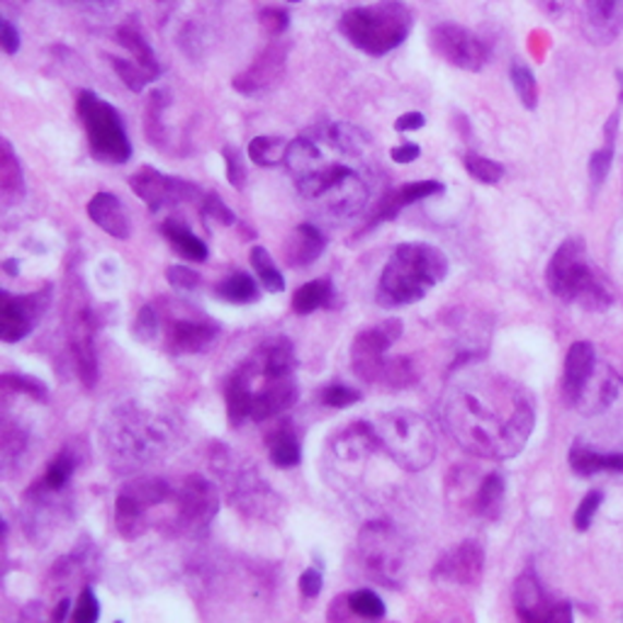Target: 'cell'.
<instances>
[{"label": "cell", "mask_w": 623, "mask_h": 623, "mask_svg": "<svg viewBox=\"0 0 623 623\" xmlns=\"http://www.w3.org/2000/svg\"><path fill=\"white\" fill-rule=\"evenodd\" d=\"M482 354H468L451 366V380L439 405L441 424L472 456L514 458L531 439L534 403L512 380L475 368Z\"/></svg>", "instance_id": "obj_1"}, {"label": "cell", "mask_w": 623, "mask_h": 623, "mask_svg": "<svg viewBox=\"0 0 623 623\" xmlns=\"http://www.w3.org/2000/svg\"><path fill=\"white\" fill-rule=\"evenodd\" d=\"M285 166L300 197L322 219L346 221L371 200V136L356 124L326 122L300 134L288 146Z\"/></svg>", "instance_id": "obj_2"}, {"label": "cell", "mask_w": 623, "mask_h": 623, "mask_svg": "<svg viewBox=\"0 0 623 623\" xmlns=\"http://www.w3.org/2000/svg\"><path fill=\"white\" fill-rule=\"evenodd\" d=\"M295 371L298 356L285 336H273L253 348L225 383L229 424L241 427L249 419L261 424L298 405L300 387Z\"/></svg>", "instance_id": "obj_3"}, {"label": "cell", "mask_w": 623, "mask_h": 623, "mask_svg": "<svg viewBox=\"0 0 623 623\" xmlns=\"http://www.w3.org/2000/svg\"><path fill=\"white\" fill-rule=\"evenodd\" d=\"M103 446L115 472H136L178 451L181 427L164 411L140 405L115 407L103 424Z\"/></svg>", "instance_id": "obj_4"}, {"label": "cell", "mask_w": 623, "mask_h": 623, "mask_svg": "<svg viewBox=\"0 0 623 623\" xmlns=\"http://www.w3.org/2000/svg\"><path fill=\"white\" fill-rule=\"evenodd\" d=\"M448 278V259L443 251L424 244V241H407L390 253L383 273H380L375 300L380 308L397 310L417 304Z\"/></svg>", "instance_id": "obj_5"}, {"label": "cell", "mask_w": 623, "mask_h": 623, "mask_svg": "<svg viewBox=\"0 0 623 623\" xmlns=\"http://www.w3.org/2000/svg\"><path fill=\"white\" fill-rule=\"evenodd\" d=\"M415 27V13L403 0H375L371 5L346 10L339 29L351 47L380 59L405 45Z\"/></svg>", "instance_id": "obj_6"}, {"label": "cell", "mask_w": 623, "mask_h": 623, "mask_svg": "<svg viewBox=\"0 0 623 623\" xmlns=\"http://www.w3.org/2000/svg\"><path fill=\"white\" fill-rule=\"evenodd\" d=\"M546 285L555 298L575 302L589 312H604L614 302L597 271L589 266L583 237H570L558 247L546 268Z\"/></svg>", "instance_id": "obj_7"}, {"label": "cell", "mask_w": 623, "mask_h": 623, "mask_svg": "<svg viewBox=\"0 0 623 623\" xmlns=\"http://www.w3.org/2000/svg\"><path fill=\"white\" fill-rule=\"evenodd\" d=\"M380 448L393 458L399 468L419 472L429 468L436 458V434L429 421L411 409H395L380 415L373 421Z\"/></svg>", "instance_id": "obj_8"}, {"label": "cell", "mask_w": 623, "mask_h": 623, "mask_svg": "<svg viewBox=\"0 0 623 623\" xmlns=\"http://www.w3.org/2000/svg\"><path fill=\"white\" fill-rule=\"evenodd\" d=\"M213 470L227 484V500L231 506L256 522H278L285 512V502L271 484L261 478L256 466H237L227 446H213Z\"/></svg>", "instance_id": "obj_9"}, {"label": "cell", "mask_w": 623, "mask_h": 623, "mask_svg": "<svg viewBox=\"0 0 623 623\" xmlns=\"http://www.w3.org/2000/svg\"><path fill=\"white\" fill-rule=\"evenodd\" d=\"M79 120L86 130L93 156L105 164H127L132 158V142L127 136L122 115L112 103L93 91H81L76 98Z\"/></svg>", "instance_id": "obj_10"}, {"label": "cell", "mask_w": 623, "mask_h": 623, "mask_svg": "<svg viewBox=\"0 0 623 623\" xmlns=\"http://www.w3.org/2000/svg\"><path fill=\"white\" fill-rule=\"evenodd\" d=\"M407 541L385 522L366 524L358 534V558L366 575L383 587H399L405 573Z\"/></svg>", "instance_id": "obj_11"}, {"label": "cell", "mask_w": 623, "mask_h": 623, "mask_svg": "<svg viewBox=\"0 0 623 623\" xmlns=\"http://www.w3.org/2000/svg\"><path fill=\"white\" fill-rule=\"evenodd\" d=\"M173 488L161 478H140L127 482L115 500V529L124 541H136L152 526V510L171 502Z\"/></svg>", "instance_id": "obj_12"}, {"label": "cell", "mask_w": 623, "mask_h": 623, "mask_svg": "<svg viewBox=\"0 0 623 623\" xmlns=\"http://www.w3.org/2000/svg\"><path fill=\"white\" fill-rule=\"evenodd\" d=\"M158 314H161V334L164 346L168 354L173 356H195L205 354L209 346L217 342L219 324L215 320L197 310L185 308V304H176L171 308L166 300L158 302Z\"/></svg>", "instance_id": "obj_13"}, {"label": "cell", "mask_w": 623, "mask_h": 623, "mask_svg": "<svg viewBox=\"0 0 623 623\" xmlns=\"http://www.w3.org/2000/svg\"><path fill=\"white\" fill-rule=\"evenodd\" d=\"M176 516L173 531L188 538H205L219 512V492L203 475H188L181 488L173 490Z\"/></svg>", "instance_id": "obj_14"}, {"label": "cell", "mask_w": 623, "mask_h": 623, "mask_svg": "<svg viewBox=\"0 0 623 623\" xmlns=\"http://www.w3.org/2000/svg\"><path fill=\"white\" fill-rule=\"evenodd\" d=\"M115 41L127 51V57H110V63L118 79L132 93H142L149 83L161 76V63L156 59L149 39L144 37L140 25L124 23L115 32Z\"/></svg>", "instance_id": "obj_15"}, {"label": "cell", "mask_w": 623, "mask_h": 623, "mask_svg": "<svg viewBox=\"0 0 623 623\" xmlns=\"http://www.w3.org/2000/svg\"><path fill=\"white\" fill-rule=\"evenodd\" d=\"M403 332V320L390 316V320L371 326V330H363L356 336L351 344V368L358 380H363L366 385H378V375L383 371L387 358L385 354L399 342Z\"/></svg>", "instance_id": "obj_16"}, {"label": "cell", "mask_w": 623, "mask_h": 623, "mask_svg": "<svg viewBox=\"0 0 623 623\" xmlns=\"http://www.w3.org/2000/svg\"><path fill=\"white\" fill-rule=\"evenodd\" d=\"M431 49L463 71H480L490 61V47L472 29L456 23H439L431 29Z\"/></svg>", "instance_id": "obj_17"}, {"label": "cell", "mask_w": 623, "mask_h": 623, "mask_svg": "<svg viewBox=\"0 0 623 623\" xmlns=\"http://www.w3.org/2000/svg\"><path fill=\"white\" fill-rule=\"evenodd\" d=\"M130 188L154 215L164 213L168 207L193 203V200L200 195L197 185L183 181V178L156 171L154 166H142L140 171H134L130 176Z\"/></svg>", "instance_id": "obj_18"}, {"label": "cell", "mask_w": 623, "mask_h": 623, "mask_svg": "<svg viewBox=\"0 0 623 623\" xmlns=\"http://www.w3.org/2000/svg\"><path fill=\"white\" fill-rule=\"evenodd\" d=\"M49 290L51 288L29 295H10L8 290H0V339L5 344L27 339L49 308Z\"/></svg>", "instance_id": "obj_19"}, {"label": "cell", "mask_w": 623, "mask_h": 623, "mask_svg": "<svg viewBox=\"0 0 623 623\" xmlns=\"http://www.w3.org/2000/svg\"><path fill=\"white\" fill-rule=\"evenodd\" d=\"M100 330V322L86 302H73L69 310V346L76 361V373L81 383L88 390L98 383V351H95V332Z\"/></svg>", "instance_id": "obj_20"}, {"label": "cell", "mask_w": 623, "mask_h": 623, "mask_svg": "<svg viewBox=\"0 0 623 623\" xmlns=\"http://www.w3.org/2000/svg\"><path fill=\"white\" fill-rule=\"evenodd\" d=\"M288 51H290L288 39L283 35L273 37L268 41V47L249 63V69L241 71L239 76L231 81V86H235L237 93L247 95V98H259V95L271 93L285 76Z\"/></svg>", "instance_id": "obj_21"}, {"label": "cell", "mask_w": 623, "mask_h": 623, "mask_svg": "<svg viewBox=\"0 0 623 623\" xmlns=\"http://www.w3.org/2000/svg\"><path fill=\"white\" fill-rule=\"evenodd\" d=\"M514 609L516 616L529 623L573 621V609H570V604H565V601H558L555 604V601L548 599L541 587V579L536 577L534 570H526L514 583Z\"/></svg>", "instance_id": "obj_22"}, {"label": "cell", "mask_w": 623, "mask_h": 623, "mask_svg": "<svg viewBox=\"0 0 623 623\" xmlns=\"http://www.w3.org/2000/svg\"><path fill=\"white\" fill-rule=\"evenodd\" d=\"M482 573H484L482 546L478 541H463L439 558L434 570H431V579L443 585L475 587L482 579Z\"/></svg>", "instance_id": "obj_23"}, {"label": "cell", "mask_w": 623, "mask_h": 623, "mask_svg": "<svg viewBox=\"0 0 623 623\" xmlns=\"http://www.w3.org/2000/svg\"><path fill=\"white\" fill-rule=\"evenodd\" d=\"M443 190L446 188H443V183L439 181H411V183L387 190V193L375 203L373 213L371 217H368L361 235H366L368 229H375L378 225H385V221H393L407 205H415L419 203V200L441 195Z\"/></svg>", "instance_id": "obj_24"}, {"label": "cell", "mask_w": 623, "mask_h": 623, "mask_svg": "<svg viewBox=\"0 0 623 623\" xmlns=\"http://www.w3.org/2000/svg\"><path fill=\"white\" fill-rule=\"evenodd\" d=\"M597 351L589 342H577L570 346L565 356V373H563V395L570 405H577L583 399L589 380L595 375Z\"/></svg>", "instance_id": "obj_25"}, {"label": "cell", "mask_w": 623, "mask_h": 623, "mask_svg": "<svg viewBox=\"0 0 623 623\" xmlns=\"http://www.w3.org/2000/svg\"><path fill=\"white\" fill-rule=\"evenodd\" d=\"M587 37L597 45L616 41L623 32V0H583Z\"/></svg>", "instance_id": "obj_26"}, {"label": "cell", "mask_w": 623, "mask_h": 623, "mask_svg": "<svg viewBox=\"0 0 623 623\" xmlns=\"http://www.w3.org/2000/svg\"><path fill=\"white\" fill-rule=\"evenodd\" d=\"M324 249H326L324 231L312 225V221H302V225L295 227L288 241H285L283 259L290 268H308L322 256Z\"/></svg>", "instance_id": "obj_27"}, {"label": "cell", "mask_w": 623, "mask_h": 623, "mask_svg": "<svg viewBox=\"0 0 623 623\" xmlns=\"http://www.w3.org/2000/svg\"><path fill=\"white\" fill-rule=\"evenodd\" d=\"M88 217L93 225H98L105 235H110L112 239L127 241L132 235L130 215L122 205V200L112 193H95L88 203Z\"/></svg>", "instance_id": "obj_28"}, {"label": "cell", "mask_w": 623, "mask_h": 623, "mask_svg": "<svg viewBox=\"0 0 623 623\" xmlns=\"http://www.w3.org/2000/svg\"><path fill=\"white\" fill-rule=\"evenodd\" d=\"M570 468L583 478L597 472H623V453H597L575 441L570 448Z\"/></svg>", "instance_id": "obj_29"}, {"label": "cell", "mask_w": 623, "mask_h": 623, "mask_svg": "<svg viewBox=\"0 0 623 623\" xmlns=\"http://www.w3.org/2000/svg\"><path fill=\"white\" fill-rule=\"evenodd\" d=\"M295 427L290 421H283L276 429L271 431L266 436V446H268V458L276 468H298L300 460H302V448H300V441L295 436Z\"/></svg>", "instance_id": "obj_30"}, {"label": "cell", "mask_w": 623, "mask_h": 623, "mask_svg": "<svg viewBox=\"0 0 623 623\" xmlns=\"http://www.w3.org/2000/svg\"><path fill=\"white\" fill-rule=\"evenodd\" d=\"M0 193H3V205L20 203L25 197L23 164L8 140L0 142Z\"/></svg>", "instance_id": "obj_31"}, {"label": "cell", "mask_w": 623, "mask_h": 623, "mask_svg": "<svg viewBox=\"0 0 623 623\" xmlns=\"http://www.w3.org/2000/svg\"><path fill=\"white\" fill-rule=\"evenodd\" d=\"M79 468V458H76V451H73L71 446L63 448L59 456H55V460L49 463L45 475L32 484L29 490H35V492H47V494H59L67 490V484L71 482L73 478V472H76Z\"/></svg>", "instance_id": "obj_32"}, {"label": "cell", "mask_w": 623, "mask_h": 623, "mask_svg": "<svg viewBox=\"0 0 623 623\" xmlns=\"http://www.w3.org/2000/svg\"><path fill=\"white\" fill-rule=\"evenodd\" d=\"M161 235L168 239V244L181 253L185 261H193V263L207 261V253H209L207 244L185 227V221L176 219V217L164 219Z\"/></svg>", "instance_id": "obj_33"}, {"label": "cell", "mask_w": 623, "mask_h": 623, "mask_svg": "<svg viewBox=\"0 0 623 623\" xmlns=\"http://www.w3.org/2000/svg\"><path fill=\"white\" fill-rule=\"evenodd\" d=\"M504 494H506L504 478L500 472H490L488 478H482L478 492H475L472 512L484 522L500 519L502 506H504Z\"/></svg>", "instance_id": "obj_34"}, {"label": "cell", "mask_w": 623, "mask_h": 623, "mask_svg": "<svg viewBox=\"0 0 623 623\" xmlns=\"http://www.w3.org/2000/svg\"><path fill=\"white\" fill-rule=\"evenodd\" d=\"M419 383V368L415 358L409 356H393L385 358L383 371L378 375V387L385 390H407Z\"/></svg>", "instance_id": "obj_35"}, {"label": "cell", "mask_w": 623, "mask_h": 623, "mask_svg": "<svg viewBox=\"0 0 623 623\" xmlns=\"http://www.w3.org/2000/svg\"><path fill=\"white\" fill-rule=\"evenodd\" d=\"M217 298L225 300L229 304H251V302H259L261 300V292H259V283L253 280V276L244 271H235L229 273L225 280L217 283Z\"/></svg>", "instance_id": "obj_36"}, {"label": "cell", "mask_w": 623, "mask_h": 623, "mask_svg": "<svg viewBox=\"0 0 623 623\" xmlns=\"http://www.w3.org/2000/svg\"><path fill=\"white\" fill-rule=\"evenodd\" d=\"M332 300H334V285L332 280H310L304 283L302 288H298L292 298V310L295 314H312L322 308H332Z\"/></svg>", "instance_id": "obj_37"}, {"label": "cell", "mask_w": 623, "mask_h": 623, "mask_svg": "<svg viewBox=\"0 0 623 623\" xmlns=\"http://www.w3.org/2000/svg\"><path fill=\"white\" fill-rule=\"evenodd\" d=\"M290 142H285L278 134H261L253 136L249 144V158L261 168H271L285 164V154H288Z\"/></svg>", "instance_id": "obj_38"}, {"label": "cell", "mask_w": 623, "mask_h": 623, "mask_svg": "<svg viewBox=\"0 0 623 623\" xmlns=\"http://www.w3.org/2000/svg\"><path fill=\"white\" fill-rule=\"evenodd\" d=\"M616 127H619V115H611V120L607 122V144L601 146L599 152L589 158V181L592 188H599L607 181V176L611 171V164H614V152H616Z\"/></svg>", "instance_id": "obj_39"}, {"label": "cell", "mask_w": 623, "mask_h": 623, "mask_svg": "<svg viewBox=\"0 0 623 623\" xmlns=\"http://www.w3.org/2000/svg\"><path fill=\"white\" fill-rule=\"evenodd\" d=\"M249 261H251V268L256 273V278L261 280L263 288L268 292H283L285 290V278L283 273L276 268V263H273L271 253L263 249V247H253L249 253Z\"/></svg>", "instance_id": "obj_40"}, {"label": "cell", "mask_w": 623, "mask_h": 623, "mask_svg": "<svg viewBox=\"0 0 623 623\" xmlns=\"http://www.w3.org/2000/svg\"><path fill=\"white\" fill-rule=\"evenodd\" d=\"M510 79H512V86L519 95V100L526 110H534L538 105V83L534 71L526 67L522 59H514L512 67H510Z\"/></svg>", "instance_id": "obj_41"}, {"label": "cell", "mask_w": 623, "mask_h": 623, "mask_svg": "<svg viewBox=\"0 0 623 623\" xmlns=\"http://www.w3.org/2000/svg\"><path fill=\"white\" fill-rule=\"evenodd\" d=\"M463 166L478 183L498 185L504 178V166L500 161H492L488 156H480L478 152L463 154Z\"/></svg>", "instance_id": "obj_42"}, {"label": "cell", "mask_w": 623, "mask_h": 623, "mask_svg": "<svg viewBox=\"0 0 623 623\" xmlns=\"http://www.w3.org/2000/svg\"><path fill=\"white\" fill-rule=\"evenodd\" d=\"M0 387H3L5 393L27 395V397H32V399H37V403H47V399H49V390H47V385L41 383V380L29 378V375L3 373V378H0Z\"/></svg>", "instance_id": "obj_43"}, {"label": "cell", "mask_w": 623, "mask_h": 623, "mask_svg": "<svg viewBox=\"0 0 623 623\" xmlns=\"http://www.w3.org/2000/svg\"><path fill=\"white\" fill-rule=\"evenodd\" d=\"M348 604H351V611L358 619L378 621L385 616V601L373 589H356V592L348 595Z\"/></svg>", "instance_id": "obj_44"}, {"label": "cell", "mask_w": 623, "mask_h": 623, "mask_svg": "<svg viewBox=\"0 0 623 623\" xmlns=\"http://www.w3.org/2000/svg\"><path fill=\"white\" fill-rule=\"evenodd\" d=\"M161 334V314H158V304H144L134 320V339L142 344H152Z\"/></svg>", "instance_id": "obj_45"}, {"label": "cell", "mask_w": 623, "mask_h": 623, "mask_svg": "<svg viewBox=\"0 0 623 623\" xmlns=\"http://www.w3.org/2000/svg\"><path fill=\"white\" fill-rule=\"evenodd\" d=\"M25 431L5 421L3 424V441H0V456H3V466L10 468L20 458V453L25 448Z\"/></svg>", "instance_id": "obj_46"}, {"label": "cell", "mask_w": 623, "mask_h": 623, "mask_svg": "<svg viewBox=\"0 0 623 623\" xmlns=\"http://www.w3.org/2000/svg\"><path fill=\"white\" fill-rule=\"evenodd\" d=\"M200 209H203V217H205V219H213L215 225H221V227L237 225L235 209H231L217 193H207V195L203 197V207H200Z\"/></svg>", "instance_id": "obj_47"}, {"label": "cell", "mask_w": 623, "mask_h": 623, "mask_svg": "<svg viewBox=\"0 0 623 623\" xmlns=\"http://www.w3.org/2000/svg\"><path fill=\"white\" fill-rule=\"evenodd\" d=\"M221 156H225L229 185L235 188V190H244V188H247V181H249L247 166H244V156L239 154L237 146H225V152H221Z\"/></svg>", "instance_id": "obj_48"}, {"label": "cell", "mask_w": 623, "mask_h": 623, "mask_svg": "<svg viewBox=\"0 0 623 623\" xmlns=\"http://www.w3.org/2000/svg\"><path fill=\"white\" fill-rule=\"evenodd\" d=\"M361 393L354 387H346V385H330L322 390V405L324 407H332V409H344V407H351L356 403H361Z\"/></svg>", "instance_id": "obj_49"}, {"label": "cell", "mask_w": 623, "mask_h": 623, "mask_svg": "<svg viewBox=\"0 0 623 623\" xmlns=\"http://www.w3.org/2000/svg\"><path fill=\"white\" fill-rule=\"evenodd\" d=\"M601 500H604V494H601L599 490H592V492L585 494V500L579 502V506L575 510V516H573V524H575L577 531L589 529V524L595 522V514L599 512Z\"/></svg>", "instance_id": "obj_50"}, {"label": "cell", "mask_w": 623, "mask_h": 623, "mask_svg": "<svg viewBox=\"0 0 623 623\" xmlns=\"http://www.w3.org/2000/svg\"><path fill=\"white\" fill-rule=\"evenodd\" d=\"M71 619L76 621V623H93V621L100 619V601H98V597L93 595L91 585H86V587L81 589L76 609H73Z\"/></svg>", "instance_id": "obj_51"}, {"label": "cell", "mask_w": 623, "mask_h": 623, "mask_svg": "<svg viewBox=\"0 0 623 623\" xmlns=\"http://www.w3.org/2000/svg\"><path fill=\"white\" fill-rule=\"evenodd\" d=\"M166 280L178 292H190V290H195L197 285H200L197 273L185 268V266H168L166 268Z\"/></svg>", "instance_id": "obj_52"}, {"label": "cell", "mask_w": 623, "mask_h": 623, "mask_svg": "<svg viewBox=\"0 0 623 623\" xmlns=\"http://www.w3.org/2000/svg\"><path fill=\"white\" fill-rule=\"evenodd\" d=\"M261 25L268 29L271 37H280V35H285V32H288L290 17H288V13H285V10L266 8V10H263V13H261Z\"/></svg>", "instance_id": "obj_53"}, {"label": "cell", "mask_w": 623, "mask_h": 623, "mask_svg": "<svg viewBox=\"0 0 623 623\" xmlns=\"http://www.w3.org/2000/svg\"><path fill=\"white\" fill-rule=\"evenodd\" d=\"M300 595L304 599H316L322 595V587H324V577H322V570L320 567H308L304 573L300 575Z\"/></svg>", "instance_id": "obj_54"}, {"label": "cell", "mask_w": 623, "mask_h": 623, "mask_svg": "<svg viewBox=\"0 0 623 623\" xmlns=\"http://www.w3.org/2000/svg\"><path fill=\"white\" fill-rule=\"evenodd\" d=\"M0 47L8 57H15L20 51V32L15 29V25L10 23V20H3L0 23Z\"/></svg>", "instance_id": "obj_55"}, {"label": "cell", "mask_w": 623, "mask_h": 623, "mask_svg": "<svg viewBox=\"0 0 623 623\" xmlns=\"http://www.w3.org/2000/svg\"><path fill=\"white\" fill-rule=\"evenodd\" d=\"M427 124V118L421 112L417 110H411V112H405V115H399V118L395 120V130L397 132H417L421 130V127Z\"/></svg>", "instance_id": "obj_56"}, {"label": "cell", "mask_w": 623, "mask_h": 623, "mask_svg": "<svg viewBox=\"0 0 623 623\" xmlns=\"http://www.w3.org/2000/svg\"><path fill=\"white\" fill-rule=\"evenodd\" d=\"M419 156H421V149H419V144H415V142H405V144H399V146H395L393 152H390V158H393L395 164H411V161H417Z\"/></svg>", "instance_id": "obj_57"}, {"label": "cell", "mask_w": 623, "mask_h": 623, "mask_svg": "<svg viewBox=\"0 0 623 623\" xmlns=\"http://www.w3.org/2000/svg\"><path fill=\"white\" fill-rule=\"evenodd\" d=\"M348 614H354V611H351V604H348V595H346V597H339V599L334 601L332 609H330V619L332 621H344Z\"/></svg>", "instance_id": "obj_58"}, {"label": "cell", "mask_w": 623, "mask_h": 623, "mask_svg": "<svg viewBox=\"0 0 623 623\" xmlns=\"http://www.w3.org/2000/svg\"><path fill=\"white\" fill-rule=\"evenodd\" d=\"M536 3L541 5L551 17H558V15L565 13L567 5H570V0H536Z\"/></svg>", "instance_id": "obj_59"}, {"label": "cell", "mask_w": 623, "mask_h": 623, "mask_svg": "<svg viewBox=\"0 0 623 623\" xmlns=\"http://www.w3.org/2000/svg\"><path fill=\"white\" fill-rule=\"evenodd\" d=\"M69 609H71V601H69L67 597H63V599L59 601V604L55 607V611H51V621H63V619H67V616H69Z\"/></svg>", "instance_id": "obj_60"}, {"label": "cell", "mask_w": 623, "mask_h": 623, "mask_svg": "<svg viewBox=\"0 0 623 623\" xmlns=\"http://www.w3.org/2000/svg\"><path fill=\"white\" fill-rule=\"evenodd\" d=\"M3 268L10 273V276H15V273H17V261H13V259L5 261V263H3Z\"/></svg>", "instance_id": "obj_61"}, {"label": "cell", "mask_w": 623, "mask_h": 623, "mask_svg": "<svg viewBox=\"0 0 623 623\" xmlns=\"http://www.w3.org/2000/svg\"><path fill=\"white\" fill-rule=\"evenodd\" d=\"M83 3H110V0H83Z\"/></svg>", "instance_id": "obj_62"}, {"label": "cell", "mask_w": 623, "mask_h": 623, "mask_svg": "<svg viewBox=\"0 0 623 623\" xmlns=\"http://www.w3.org/2000/svg\"><path fill=\"white\" fill-rule=\"evenodd\" d=\"M288 3H300V0H288Z\"/></svg>", "instance_id": "obj_63"}]
</instances>
